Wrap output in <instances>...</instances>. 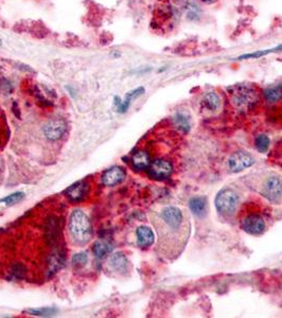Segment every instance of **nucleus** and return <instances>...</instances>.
Masks as SVG:
<instances>
[{"mask_svg": "<svg viewBox=\"0 0 282 318\" xmlns=\"http://www.w3.org/2000/svg\"><path fill=\"white\" fill-rule=\"evenodd\" d=\"M158 232V247L164 258H178L186 247L190 232V218L186 211L176 206L164 207L154 220Z\"/></svg>", "mask_w": 282, "mask_h": 318, "instance_id": "1", "label": "nucleus"}, {"mask_svg": "<svg viewBox=\"0 0 282 318\" xmlns=\"http://www.w3.org/2000/svg\"><path fill=\"white\" fill-rule=\"evenodd\" d=\"M230 101L234 108L240 112H248L259 102L258 90L252 85H236L229 88Z\"/></svg>", "mask_w": 282, "mask_h": 318, "instance_id": "2", "label": "nucleus"}, {"mask_svg": "<svg viewBox=\"0 0 282 318\" xmlns=\"http://www.w3.org/2000/svg\"><path fill=\"white\" fill-rule=\"evenodd\" d=\"M69 232L74 241L78 244H86L92 238V226L90 218L84 211L76 209L69 218Z\"/></svg>", "mask_w": 282, "mask_h": 318, "instance_id": "3", "label": "nucleus"}, {"mask_svg": "<svg viewBox=\"0 0 282 318\" xmlns=\"http://www.w3.org/2000/svg\"><path fill=\"white\" fill-rule=\"evenodd\" d=\"M218 214L225 220H232L240 206V198L238 192L229 187L220 190L214 200Z\"/></svg>", "mask_w": 282, "mask_h": 318, "instance_id": "4", "label": "nucleus"}, {"mask_svg": "<svg viewBox=\"0 0 282 318\" xmlns=\"http://www.w3.org/2000/svg\"><path fill=\"white\" fill-rule=\"evenodd\" d=\"M263 198L272 204L279 205L282 202V176L277 173H266L256 189Z\"/></svg>", "mask_w": 282, "mask_h": 318, "instance_id": "5", "label": "nucleus"}, {"mask_svg": "<svg viewBox=\"0 0 282 318\" xmlns=\"http://www.w3.org/2000/svg\"><path fill=\"white\" fill-rule=\"evenodd\" d=\"M241 227L252 236H260L266 229V220L259 214H246L241 220Z\"/></svg>", "mask_w": 282, "mask_h": 318, "instance_id": "6", "label": "nucleus"}, {"mask_svg": "<svg viewBox=\"0 0 282 318\" xmlns=\"http://www.w3.org/2000/svg\"><path fill=\"white\" fill-rule=\"evenodd\" d=\"M254 164V158L248 152L238 151L229 158L228 166L232 173H239L248 169Z\"/></svg>", "mask_w": 282, "mask_h": 318, "instance_id": "7", "label": "nucleus"}, {"mask_svg": "<svg viewBox=\"0 0 282 318\" xmlns=\"http://www.w3.org/2000/svg\"><path fill=\"white\" fill-rule=\"evenodd\" d=\"M67 130V123L64 119L54 118L49 120L45 126H44L42 132L44 135L50 141H56L65 135Z\"/></svg>", "mask_w": 282, "mask_h": 318, "instance_id": "8", "label": "nucleus"}, {"mask_svg": "<svg viewBox=\"0 0 282 318\" xmlns=\"http://www.w3.org/2000/svg\"><path fill=\"white\" fill-rule=\"evenodd\" d=\"M150 178L157 180H162L169 178L173 172V166L170 162L164 160V159H157V160L151 162L148 168Z\"/></svg>", "mask_w": 282, "mask_h": 318, "instance_id": "9", "label": "nucleus"}, {"mask_svg": "<svg viewBox=\"0 0 282 318\" xmlns=\"http://www.w3.org/2000/svg\"><path fill=\"white\" fill-rule=\"evenodd\" d=\"M126 178V171L120 166H112L106 170L102 175V184L106 187H114L121 184Z\"/></svg>", "mask_w": 282, "mask_h": 318, "instance_id": "10", "label": "nucleus"}, {"mask_svg": "<svg viewBox=\"0 0 282 318\" xmlns=\"http://www.w3.org/2000/svg\"><path fill=\"white\" fill-rule=\"evenodd\" d=\"M67 198L72 202H81L90 193V184L84 180L76 182L65 191Z\"/></svg>", "mask_w": 282, "mask_h": 318, "instance_id": "11", "label": "nucleus"}, {"mask_svg": "<svg viewBox=\"0 0 282 318\" xmlns=\"http://www.w3.org/2000/svg\"><path fill=\"white\" fill-rule=\"evenodd\" d=\"M200 104L204 112H216L221 108V98L216 92H210L202 96Z\"/></svg>", "mask_w": 282, "mask_h": 318, "instance_id": "12", "label": "nucleus"}, {"mask_svg": "<svg viewBox=\"0 0 282 318\" xmlns=\"http://www.w3.org/2000/svg\"><path fill=\"white\" fill-rule=\"evenodd\" d=\"M137 236V244L140 247H148L154 244L155 242V234L153 230L148 226H140L136 230Z\"/></svg>", "mask_w": 282, "mask_h": 318, "instance_id": "13", "label": "nucleus"}, {"mask_svg": "<svg viewBox=\"0 0 282 318\" xmlns=\"http://www.w3.org/2000/svg\"><path fill=\"white\" fill-rule=\"evenodd\" d=\"M60 220L56 216H50L46 225V240L50 245H54L58 241Z\"/></svg>", "mask_w": 282, "mask_h": 318, "instance_id": "14", "label": "nucleus"}, {"mask_svg": "<svg viewBox=\"0 0 282 318\" xmlns=\"http://www.w3.org/2000/svg\"><path fill=\"white\" fill-rule=\"evenodd\" d=\"M207 198L194 196L189 200V208L196 218H204L207 214Z\"/></svg>", "mask_w": 282, "mask_h": 318, "instance_id": "15", "label": "nucleus"}, {"mask_svg": "<svg viewBox=\"0 0 282 318\" xmlns=\"http://www.w3.org/2000/svg\"><path fill=\"white\" fill-rule=\"evenodd\" d=\"M65 263V254L60 250H56L49 256L48 260V274L50 276L58 272Z\"/></svg>", "mask_w": 282, "mask_h": 318, "instance_id": "16", "label": "nucleus"}, {"mask_svg": "<svg viewBox=\"0 0 282 318\" xmlns=\"http://www.w3.org/2000/svg\"><path fill=\"white\" fill-rule=\"evenodd\" d=\"M144 92H146V90H144V88L142 86H140V87L136 88V90H133L128 92L126 94V96L124 100L121 101L120 105H119L118 108H117V112H120V114H124V112H128V110L130 108V106L132 101H133L134 99H137V98H139V96H142V94H144Z\"/></svg>", "mask_w": 282, "mask_h": 318, "instance_id": "17", "label": "nucleus"}, {"mask_svg": "<svg viewBox=\"0 0 282 318\" xmlns=\"http://www.w3.org/2000/svg\"><path fill=\"white\" fill-rule=\"evenodd\" d=\"M110 265L114 270L118 272H126L128 270V258L122 252H117L110 256Z\"/></svg>", "mask_w": 282, "mask_h": 318, "instance_id": "18", "label": "nucleus"}, {"mask_svg": "<svg viewBox=\"0 0 282 318\" xmlns=\"http://www.w3.org/2000/svg\"><path fill=\"white\" fill-rule=\"evenodd\" d=\"M132 164L136 170H146L151 164V158L144 151H139L132 158Z\"/></svg>", "mask_w": 282, "mask_h": 318, "instance_id": "19", "label": "nucleus"}, {"mask_svg": "<svg viewBox=\"0 0 282 318\" xmlns=\"http://www.w3.org/2000/svg\"><path fill=\"white\" fill-rule=\"evenodd\" d=\"M263 96L268 103H277L282 100V84L268 87L263 92Z\"/></svg>", "mask_w": 282, "mask_h": 318, "instance_id": "20", "label": "nucleus"}, {"mask_svg": "<svg viewBox=\"0 0 282 318\" xmlns=\"http://www.w3.org/2000/svg\"><path fill=\"white\" fill-rule=\"evenodd\" d=\"M112 246L106 241L99 240L96 241L92 246V252L96 259L104 258L105 256L112 252Z\"/></svg>", "mask_w": 282, "mask_h": 318, "instance_id": "21", "label": "nucleus"}, {"mask_svg": "<svg viewBox=\"0 0 282 318\" xmlns=\"http://www.w3.org/2000/svg\"><path fill=\"white\" fill-rule=\"evenodd\" d=\"M174 124L180 130L184 132H188L190 130L191 124H190V119L184 112H178L173 118Z\"/></svg>", "mask_w": 282, "mask_h": 318, "instance_id": "22", "label": "nucleus"}, {"mask_svg": "<svg viewBox=\"0 0 282 318\" xmlns=\"http://www.w3.org/2000/svg\"><path fill=\"white\" fill-rule=\"evenodd\" d=\"M282 51V45H279L275 48H272V49H268V50H259V51H254V52H252V53H245V54H242L240 56L239 58H238V60H250V58H263L266 56L268 54H270V53H274V52H280Z\"/></svg>", "mask_w": 282, "mask_h": 318, "instance_id": "23", "label": "nucleus"}, {"mask_svg": "<svg viewBox=\"0 0 282 318\" xmlns=\"http://www.w3.org/2000/svg\"><path fill=\"white\" fill-rule=\"evenodd\" d=\"M270 144V140L268 136L266 135H259L254 140V146L262 154H266L268 151V148Z\"/></svg>", "mask_w": 282, "mask_h": 318, "instance_id": "24", "label": "nucleus"}, {"mask_svg": "<svg viewBox=\"0 0 282 318\" xmlns=\"http://www.w3.org/2000/svg\"><path fill=\"white\" fill-rule=\"evenodd\" d=\"M27 312L35 316L48 317V316L54 315L58 312V310L54 308H30V310H28Z\"/></svg>", "mask_w": 282, "mask_h": 318, "instance_id": "25", "label": "nucleus"}, {"mask_svg": "<svg viewBox=\"0 0 282 318\" xmlns=\"http://www.w3.org/2000/svg\"><path fill=\"white\" fill-rule=\"evenodd\" d=\"M24 198V192H15V193L10 194V196H8L0 200V202H4L6 205L11 206V205L16 204V202H20Z\"/></svg>", "mask_w": 282, "mask_h": 318, "instance_id": "26", "label": "nucleus"}, {"mask_svg": "<svg viewBox=\"0 0 282 318\" xmlns=\"http://www.w3.org/2000/svg\"><path fill=\"white\" fill-rule=\"evenodd\" d=\"M88 262V256L86 252H78L74 254L72 257V263L76 268L85 266L86 263Z\"/></svg>", "mask_w": 282, "mask_h": 318, "instance_id": "27", "label": "nucleus"}, {"mask_svg": "<svg viewBox=\"0 0 282 318\" xmlns=\"http://www.w3.org/2000/svg\"><path fill=\"white\" fill-rule=\"evenodd\" d=\"M24 272H26V268L24 265L22 264H15L14 266L12 268L11 270V274L12 276L16 279H20V278H22L24 276Z\"/></svg>", "mask_w": 282, "mask_h": 318, "instance_id": "28", "label": "nucleus"}, {"mask_svg": "<svg viewBox=\"0 0 282 318\" xmlns=\"http://www.w3.org/2000/svg\"><path fill=\"white\" fill-rule=\"evenodd\" d=\"M200 2H205V4H212V2H216V0H200Z\"/></svg>", "mask_w": 282, "mask_h": 318, "instance_id": "29", "label": "nucleus"}, {"mask_svg": "<svg viewBox=\"0 0 282 318\" xmlns=\"http://www.w3.org/2000/svg\"><path fill=\"white\" fill-rule=\"evenodd\" d=\"M0 44H2V40H0Z\"/></svg>", "mask_w": 282, "mask_h": 318, "instance_id": "30", "label": "nucleus"}]
</instances>
